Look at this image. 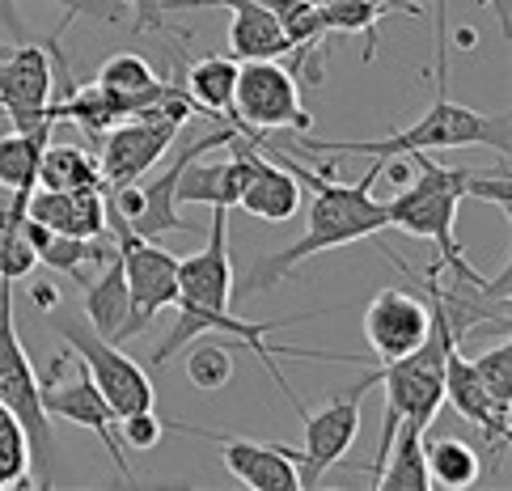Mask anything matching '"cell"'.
<instances>
[{
    "instance_id": "obj_12",
    "label": "cell",
    "mask_w": 512,
    "mask_h": 491,
    "mask_svg": "<svg viewBox=\"0 0 512 491\" xmlns=\"http://www.w3.org/2000/svg\"><path fill=\"white\" fill-rule=\"evenodd\" d=\"M77 365H81V360H77ZM39 398H43V411L51 415V420H64V424H77L85 432H94L102 441V449L111 453V462L123 475V483H136V470H132V462H127L123 441H119V415L98 394L94 377H89L85 365H81L77 377L64 381L60 377V356H56V360H51V377L39 381Z\"/></svg>"
},
{
    "instance_id": "obj_24",
    "label": "cell",
    "mask_w": 512,
    "mask_h": 491,
    "mask_svg": "<svg viewBox=\"0 0 512 491\" xmlns=\"http://www.w3.org/2000/svg\"><path fill=\"white\" fill-rule=\"evenodd\" d=\"M34 183H39V187H51V191L102 187L98 157H89L81 144L47 140V144H43V153H39V174H34Z\"/></svg>"
},
{
    "instance_id": "obj_30",
    "label": "cell",
    "mask_w": 512,
    "mask_h": 491,
    "mask_svg": "<svg viewBox=\"0 0 512 491\" xmlns=\"http://www.w3.org/2000/svg\"><path fill=\"white\" fill-rule=\"evenodd\" d=\"M470 365L487 386V394L496 398L500 407H512V343H508V335H504V343H496V348H487L479 360H470Z\"/></svg>"
},
{
    "instance_id": "obj_6",
    "label": "cell",
    "mask_w": 512,
    "mask_h": 491,
    "mask_svg": "<svg viewBox=\"0 0 512 491\" xmlns=\"http://www.w3.org/2000/svg\"><path fill=\"white\" fill-rule=\"evenodd\" d=\"M0 403L17 415L30 445V470L39 475V487H47L51 462H56V436H51V415L39 398V373H34L26 343L17 335L13 280H0Z\"/></svg>"
},
{
    "instance_id": "obj_7",
    "label": "cell",
    "mask_w": 512,
    "mask_h": 491,
    "mask_svg": "<svg viewBox=\"0 0 512 491\" xmlns=\"http://www.w3.org/2000/svg\"><path fill=\"white\" fill-rule=\"evenodd\" d=\"M225 119L246 140H259L263 132H276V127H288V132H305L309 127V111L301 106V94H297V77L288 68H280L276 60L237 64L233 106L225 111Z\"/></svg>"
},
{
    "instance_id": "obj_20",
    "label": "cell",
    "mask_w": 512,
    "mask_h": 491,
    "mask_svg": "<svg viewBox=\"0 0 512 491\" xmlns=\"http://www.w3.org/2000/svg\"><path fill=\"white\" fill-rule=\"evenodd\" d=\"M85 318L102 339L119 343V348L132 339V297H127L119 250L102 263V276L85 280Z\"/></svg>"
},
{
    "instance_id": "obj_3",
    "label": "cell",
    "mask_w": 512,
    "mask_h": 491,
    "mask_svg": "<svg viewBox=\"0 0 512 491\" xmlns=\"http://www.w3.org/2000/svg\"><path fill=\"white\" fill-rule=\"evenodd\" d=\"M407 157H415V178L407 187H398L394 199H386L390 229L436 242V250H441L436 267H453L466 288L483 284V276L466 263L462 246H457V204L474 195V199H487V204L508 212V204H512L508 170L504 174H474V170L436 166L428 153H407Z\"/></svg>"
},
{
    "instance_id": "obj_34",
    "label": "cell",
    "mask_w": 512,
    "mask_h": 491,
    "mask_svg": "<svg viewBox=\"0 0 512 491\" xmlns=\"http://www.w3.org/2000/svg\"><path fill=\"white\" fill-rule=\"evenodd\" d=\"M474 43H479V34H474L470 26H466V30H457V47H462V51H470Z\"/></svg>"
},
{
    "instance_id": "obj_2",
    "label": "cell",
    "mask_w": 512,
    "mask_h": 491,
    "mask_svg": "<svg viewBox=\"0 0 512 491\" xmlns=\"http://www.w3.org/2000/svg\"><path fill=\"white\" fill-rule=\"evenodd\" d=\"M254 144H259L271 161H280L284 170H292V178H297L301 187L314 191V204H309V212H305V233H301V238L292 242L288 250L263 254V259L250 267L246 284L233 293V301L237 297H259V293H267V288H276L288 271H297L305 259H314V254H322V250L352 246V242L373 238V233H381V229H390L386 199H373L377 161L369 166V174L356 178V183H331V178L305 170L292 153L276 149V144H267V136H259Z\"/></svg>"
},
{
    "instance_id": "obj_14",
    "label": "cell",
    "mask_w": 512,
    "mask_h": 491,
    "mask_svg": "<svg viewBox=\"0 0 512 491\" xmlns=\"http://www.w3.org/2000/svg\"><path fill=\"white\" fill-rule=\"evenodd\" d=\"M432 331V305L407 288H381L364 309V339L377 365L415 352Z\"/></svg>"
},
{
    "instance_id": "obj_11",
    "label": "cell",
    "mask_w": 512,
    "mask_h": 491,
    "mask_svg": "<svg viewBox=\"0 0 512 491\" xmlns=\"http://www.w3.org/2000/svg\"><path fill=\"white\" fill-rule=\"evenodd\" d=\"M56 102V68L43 43H22L13 51H0V115L13 132H47Z\"/></svg>"
},
{
    "instance_id": "obj_33",
    "label": "cell",
    "mask_w": 512,
    "mask_h": 491,
    "mask_svg": "<svg viewBox=\"0 0 512 491\" xmlns=\"http://www.w3.org/2000/svg\"><path fill=\"white\" fill-rule=\"evenodd\" d=\"M30 301L51 314V305H56V288H30Z\"/></svg>"
},
{
    "instance_id": "obj_1",
    "label": "cell",
    "mask_w": 512,
    "mask_h": 491,
    "mask_svg": "<svg viewBox=\"0 0 512 491\" xmlns=\"http://www.w3.org/2000/svg\"><path fill=\"white\" fill-rule=\"evenodd\" d=\"M178 322L170 339L153 352V365H170V360L187 348L191 339H199L204 331H221L233 335L237 343L263 360L276 377V386L288 394V403L297 407V415L305 411V403L292 394L284 369L276 365V356H297V360H318V365H364L360 356H339V352H305V348H276L267 335L280 331L288 322H305L314 314H301V318H267V322H246V318H233V259H229V208H212V225H208V242L204 250L178 259Z\"/></svg>"
},
{
    "instance_id": "obj_5",
    "label": "cell",
    "mask_w": 512,
    "mask_h": 491,
    "mask_svg": "<svg viewBox=\"0 0 512 491\" xmlns=\"http://www.w3.org/2000/svg\"><path fill=\"white\" fill-rule=\"evenodd\" d=\"M441 72V85H436V102L419 115L411 127L402 132H390L386 140H309L301 136L297 149L301 153H343V157H373V161H386V157H407V153H428V149H466V144H487L508 157V119L500 115H483V111H470V106L453 102L445 94V56L436 64Z\"/></svg>"
},
{
    "instance_id": "obj_13",
    "label": "cell",
    "mask_w": 512,
    "mask_h": 491,
    "mask_svg": "<svg viewBox=\"0 0 512 491\" xmlns=\"http://www.w3.org/2000/svg\"><path fill=\"white\" fill-rule=\"evenodd\" d=\"M174 136L178 132L170 123H157V119H144V115H127L115 127H106V132L98 136L102 140V149H98L102 187H123V183L144 178L161 157L170 153Z\"/></svg>"
},
{
    "instance_id": "obj_8",
    "label": "cell",
    "mask_w": 512,
    "mask_h": 491,
    "mask_svg": "<svg viewBox=\"0 0 512 491\" xmlns=\"http://www.w3.org/2000/svg\"><path fill=\"white\" fill-rule=\"evenodd\" d=\"M369 386H373V377L364 373L347 394L326 398L318 411H301V420H305L301 445H280L284 458L297 466L301 487H318L326 470L343 462V453L352 449V441L360 436V403L369 394Z\"/></svg>"
},
{
    "instance_id": "obj_31",
    "label": "cell",
    "mask_w": 512,
    "mask_h": 491,
    "mask_svg": "<svg viewBox=\"0 0 512 491\" xmlns=\"http://www.w3.org/2000/svg\"><path fill=\"white\" fill-rule=\"evenodd\" d=\"M161 436H166V420L153 415V407L132 411L127 420H119V441L123 449H157Z\"/></svg>"
},
{
    "instance_id": "obj_16",
    "label": "cell",
    "mask_w": 512,
    "mask_h": 491,
    "mask_svg": "<svg viewBox=\"0 0 512 491\" xmlns=\"http://www.w3.org/2000/svg\"><path fill=\"white\" fill-rule=\"evenodd\" d=\"M445 403L462 415L466 424H474L491 445H508V407H500L487 394V386L474 373L470 356L462 352V343H449L445 352Z\"/></svg>"
},
{
    "instance_id": "obj_19",
    "label": "cell",
    "mask_w": 512,
    "mask_h": 491,
    "mask_svg": "<svg viewBox=\"0 0 512 491\" xmlns=\"http://www.w3.org/2000/svg\"><path fill=\"white\" fill-rule=\"evenodd\" d=\"M233 157L199 166V157L187 161L178 174V204H208V208H237V195L246 183V136L229 140Z\"/></svg>"
},
{
    "instance_id": "obj_10",
    "label": "cell",
    "mask_w": 512,
    "mask_h": 491,
    "mask_svg": "<svg viewBox=\"0 0 512 491\" xmlns=\"http://www.w3.org/2000/svg\"><path fill=\"white\" fill-rule=\"evenodd\" d=\"M115 233L127 297H132V335L149 331L161 309L178 305V254H170L161 242L136 238L123 221H106Z\"/></svg>"
},
{
    "instance_id": "obj_36",
    "label": "cell",
    "mask_w": 512,
    "mask_h": 491,
    "mask_svg": "<svg viewBox=\"0 0 512 491\" xmlns=\"http://www.w3.org/2000/svg\"><path fill=\"white\" fill-rule=\"evenodd\" d=\"M5 123H9V119H5V115H0V132H5Z\"/></svg>"
},
{
    "instance_id": "obj_26",
    "label": "cell",
    "mask_w": 512,
    "mask_h": 491,
    "mask_svg": "<svg viewBox=\"0 0 512 491\" xmlns=\"http://www.w3.org/2000/svg\"><path fill=\"white\" fill-rule=\"evenodd\" d=\"M233 85H237L233 56H204L199 64L187 68V81H182L195 111H204L208 119H225V111L233 106Z\"/></svg>"
},
{
    "instance_id": "obj_9",
    "label": "cell",
    "mask_w": 512,
    "mask_h": 491,
    "mask_svg": "<svg viewBox=\"0 0 512 491\" xmlns=\"http://www.w3.org/2000/svg\"><path fill=\"white\" fill-rule=\"evenodd\" d=\"M47 326L68 343V352L89 369L98 394L111 403V411L119 415V420H127L132 411L153 407V381H149V373H144L127 352H119V343L102 339L94 326H81V322L47 318Z\"/></svg>"
},
{
    "instance_id": "obj_27",
    "label": "cell",
    "mask_w": 512,
    "mask_h": 491,
    "mask_svg": "<svg viewBox=\"0 0 512 491\" xmlns=\"http://www.w3.org/2000/svg\"><path fill=\"white\" fill-rule=\"evenodd\" d=\"M56 127L47 132H0V187L9 191H34V174H39V153L43 144L51 140Z\"/></svg>"
},
{
    "instance_id": "obj_29",
    "label": "cell",
    "mask_w": 512,
    "mask_h": 491,
    "mask_svg": "<svg viewBox=\"0 0 512 491\" xmlns=\"http://www.w3.org/2000/svg\"><path fill=\"white\" fill-rule=\"evenodd\" d=\"M30 483V445L17 415L0 403V487H26Z\"/></svg>"
},
{
    "instance_id": "obj_23",
    "label": "cell",
    "mask_w": 512,
    "mask_h": 491,
    "mask_svg": "<svg viewBox=\"0 0 512 491\" xmlns=\"http://www.w3.org/2000/svg\"><path fill=\"white\" fill-rule=\"evenodd\" d=\"M94 81L106 85L111 94L127 98L132 115H140L144 106H153L161 94H166V85H170V81H161L157 72H153V64L144 60V56H136V51H119V56H111V60L98 68Z\"/></svg>"
},
{
    "instance_id": "obj_28",
    "label": "cell",
    "mask_w": 512,
    "mask_h": 491,
    "mask_svg": "<svg viewBox=\"0 0 512 491\" xmlns=\"http://www.w3.org/2000/svg\"><path fill=\"white\" fill-rule=\"evenodd\" d=\"M187 381L195 390H225L233 381V356L225 343H187Z\"/></svg>"
},
{
    "instance_id": "obj_17",
    "label": "cell",
    "mask_w": 512,
    "mask_h": 491,
    "mask_svg": "<svg viewBox=\"0 0 512 491\" xmlns=\"http://www.w3.org/2000/svg\"><path fill=\"white\" fill-rule=\"evenodd\" d=\"M237 208H246L250 216L271 225L292 221L301 208V183L280 161H271L254 140H246V183H242V195H237Z\"/></svg>"
},
{
    "instance_id": "obj_21",
    "label": "cell",
    "mask_w": 512,
    "mask_h": 491,
    "mask_svg": "<svg viewBox=\"0 0 512 491\" xmlns=\"http://www.w3.org/2000/svg\"><path fill=\"white\" fill-rule=\"evenodd\" d=\"M369 487L377 491H428V466H424V432L398 428L377 470H369Z\"/></svg>"
},
{
    "instance_id": "obj_15",
    "label": "cell",
    "mask_w": 512,
    "mask_h": 491,
    "mask_svg": "<svg viewBox=\"0 0 512 491\" xmlns=\"http://www.w3.org/2000/svg\"><path fill=\"white\" fill-rule=\"evenodd\" d=\"M187 432V436H204V441L221 445V458L229 475L250 487V491H297V466H292L280 445H263V441H250V436H216V432H199L187 424H166V432Z\"/></svg>"
},
{
    "instance_id": "obj_22",
    "label": "cell",
    "mask_w": 512,
    "mask_h": 491,
    "mask_svg": "<svg viewBox=\"0 0 512 491\" xmlns=\"http://www.w3.org/2000/svg\"><path fill=\"white\" fill-rule=\"evenodd\" d=\"M394 9L415 13L411 0H322L318 17H322V34H369L364 60H373L377 56V26H381V17H390Z\"/></svg>"
},
{
    "instance_id": "obj_18",
    "label": "cell",
    "mask_w": 512,
    "mask_h": 491,
    "mask_svg": "<svg viewBox=\"0 0 512 491\" xmlns=\"http://www.w3.org/2000/svg\"><path fill=\"white\" fill-rule=\"evenodd\" d=\"M26 216L68 238H106V195L102 187H81V191H51L34 187L26 195Z\"/></svg>"
},
{
    "instance_id": "obj_32",
    "label": "cell",
    "mask_w": 512,
    "mask_h": 491,
    "mask_svg": "<svg viewBox=\"0 0 512 491\" xmlns=\"http://www.w3.org/2000/svg\"><path fill=\"white\" fill-rule=\"evenodd\" d=\"M60 5H68L72 17H77V13H89V9L102 13V17H111V22L119 17L111 0H60ZM0 17H5V26H9L13 34H22V26H17V13H13V0H0Z\"/></svg>"
},
{
    "instance_id": "obj_35",
    "label": "cell",
    "mask_w": 512,
    "mask_h": 491,
    "mask_svg": "<svg viewBox=\"0 0 512 491\" xmlns=\"http://www.w3.org/2000/svg\"><path fill=\"white\" fill-rule=\"evenodd\" d=\"M411 5H415V9H419V5H428V0H411Z\"/></svg>"
},
{
    "instance_id": "obj_4",
    "label": "cell",
    "mask_w": 512,
    "mask_h": 491,
    "mask_svg": "<svg viewBox=\"0 0 512 491\" xmlns=\"http://www.w3.org/2000/svg\"><path fill=\"white\" fill-rule=\"evenodd\" d=\"M424 288H428V297H432L428 301L432 305V331H428V339L419 343L415 352L369 369L373 386H386V424H381L377 458H373L369 470L381 466V458H386V449H390L398 428L428 432L432 420H436V411L445 407V352H449V343H457V335H453V322L445 314L441 297H436L432 267L424 271Z\"/></svg>"
},
{
    "instance_id": "obj_25",
    "label": "cell",
    "mask_w": 512,
    "mask_h": 491,
    "mask_svg": "<svg viewBox=\"0 0 512 491\" xmlns=\"http://www.w3.org/2000/svg\"><path fill=\"white\" fill-rule=\"evenodd\" d=\"M424 466L432 487L462 491L479 483V449L466 445L462 436H428L424 432Z\"/></svg>"
}]
</instances>
